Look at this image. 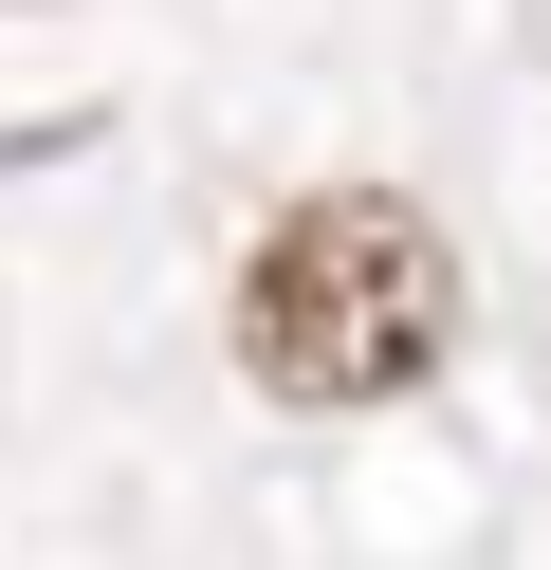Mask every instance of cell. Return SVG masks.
<instances>
[{
	"instance_id": "cell-1",
	"label": "cell",
	"mask_w": 551,
	"mask_h": 570,
	"mask_svg": "<svg viewBox=\"0 0 551 570\" xmlns=\"http://www.w3.org/2000/svg\"><path fill=\"white\" fill-rule=\"evenodd\" d=\"M460 350V239L404 185H313L239 258V368L276 405H404Z\"/></svg>"
}]
</instances>
